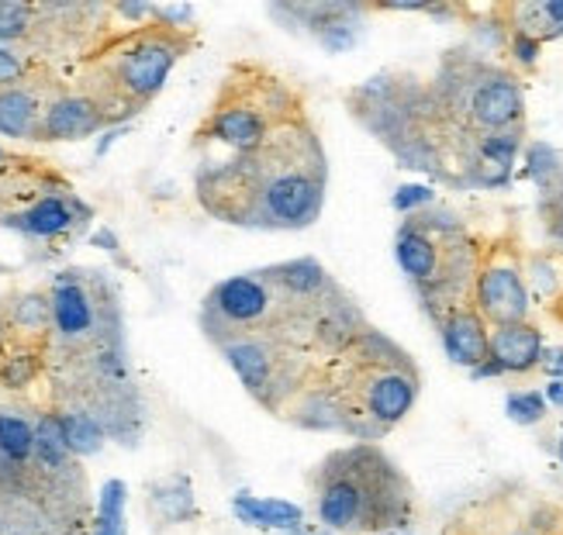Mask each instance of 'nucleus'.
I'll use <instances>...</instances> for the list:
<instances>
[{
	"instance_id": "nucleus-23",
	"label": "nucleus",
	"mask_w": 563,
	"mask_h": 535,
	"mask_svg": "<svg viewBox=\"0 0 563 535\" xmlns=\"http://www.w3.org/2000/svg\"><path fill=\"white\" fill-rule=\"evenodd\" d=\"M526 280L529 294L553 304L563 294V249H532L526 253Z\"/></svg>"
},
{
	"instance_id": "nucleus-19",
	"label": "nucleus",
	"mask_w": 563,
	"mask_h": 535,
	"mask_svg": "<svg viewBox=\"0 0 563 535\" xmlns=\"http://www.w3.org/2000/svg\"><path fill=\"white\" fill-rule=\"evenodd\" d=\"M145 512L159 528H174V525H187V522H198L201 519V508L198 498H194L190 488V477L184 473H169L153 480L145 488Z\"/></svg>"
},
{
	"instance_id": "nucleus-3",
	"label": "nucleus",
	"mask_w": 563,
	"mask_h": 535,
	"mask_svg": "<svg viewBox=\"0 0 563 535\" xmlns=\"http://www.w3.org/2000/svg\"><path fill=\"white\" fill-rule=\"evenodd\" d=\"M429 87V135L439 177L463 187V174L487 135L526 129V87L511 66L487 59L477 48H450Z\"/></svg>"
},
{
	"instance_id": "nucleus-9",
	"label": "nucleus",
	"mask_w": 563,
	"mask_h": 535,
	"mask_svg": "<svg viewBox=\"0 0 563 535\" xmlns=\"http://www.w3.org/2000/svg\"><path fill=\"white\" fill-rule=\"evenodd\" d=\"M481 235H474L453 211L429 208L405 218L395 235V259L419 294L432 325L474 294Z\"/></svg>"
},
{
	"instance_id": "nucleus-18",
	"label": "nucleus",
	"mask_w": 563,
	"mask_h": 535,
	"mask_svg": "<svg viewBox=\"0 0 563 535\" xmlns=\"http://www.w3.org/2000/svg\"><path fill=\"white\" fill-rule=\"evenodd\" d=\"M543 328L526 322H508L492 325V343H487V356H492L505 377H529L543 367Z\"/></svg>"
},
{
	"instance_id": "nucleus-37",
	"label": "nucleus",
	"mask_w": 563,
	"mask_h": 535,
	"mask_svg": "<svg viewBox=\"0 0 563 535\" xmlns=\"http://www.w3.org/2000/svg\"><path fill=\"white\" fill-rule=\"evenodd\" d=\"M556 535H563V501H560V525H556Z\"/></svg>"
},
{
	"instance_id": "nucleus-13",
	"label": "nucleus",
	"mask_w": 563,
	"mask_h": 535,
	"mask_svg": "<svg viewBox=\"0 0 563 535\" xmlns=\"http://www.w3.org/2000/svg\"><path fill=\"white\" fill-rule=\"evenodd\" d=\"M556 525L560 501L508 480L463 504L450 519L446 535H556Z\"/></svg>"
},
{
	"instance_id": "nucleus-27",
	"label": "nucleus",
	"mask_w": 563,
	"mask_h": 535,
	"mask_svg": "<svg viewBox=\"0 0 563 535\" xmlns=\"http://www.w3.org/2000/svg\"><path fill=\"white\" fill-rule=\"evenodd\" d=\"M536 211H540V225L550 238L553 249H563V177H556L553 183L540 187V201H536Z\"/></svg>"
},
{
	"instance_id": "nucleus-26",
	"label": "nucleus",
	"mask_w": 563,
	"mask_h": 535,
	"mask_svg": "<svg viewBox=\"0 0 563 535\" xmlns=\"http://www.w3.org/2000/svg\"><path fill=\"white\" fill-rule=\"evenodd\" d=\"M505 415L516 425H522V428H536V425L547 422L550 404H547L543 391H532V387H526V391H508L505 394Z\"/></svg>"
},
{
	"instance_id": "nucleus-36",
	"label": "nucleus",
	"mask_w": 563,
	"mask_h": 535,
	"mask_svg": "<svg viewBox=\"0 0 563 535\" xmlns=\"http://www.w3.org/2000/svg\"><path fill=\"white\" fill-rule=\"evenodd\" d=\"M18 156H21V153H11V149H4V145H0V169H8Z\"/></svg>"
},
{
	"instance_id": "nucleus-32",
	"label": "nucleus",
	"mask_w": 563,
	"mask_h": 535,
	"mask_svg": "<svg viewBox=\"0 0 563 535\" xmlns=\"http://www.w3.org/2000/svg\"><path fill=\"white\" fill-rule=\"evenodd\" d=\"M543 398H547V404H550V408L563 411V380H547Z\"/></svg>"
},
{
	"instance_id": "nucleus-31",
	"label": "nucleus",
	"mask_w": 563,
	"mask_h": 535,
	"mask_svg": "<svg viewBox=\"0 0 563 535\" xmlns=\"http://www.w3.org/2000/svg\"><path fill=\"white\" fill-rule=\"evenodd\" d=\"M550 380H563V346H547L543 353V367H540Z\"/></svg>"
},
{
	"instance_id": "nucleus-11",
	"label": "nucleus",
	"mask_w": 563,
	"mask_h": 535,
	"mask_svg": "<svg viewBox=\"0 0 563 535\" xmlns=\"http://www.w3.org/2000/svg\"><path fill=\"white\" fill-rule=\"evenodd\" d=\"M225 363L235 370L239 383L246 387V394L271 415L284 419L287 404L298 398L305 387L325 367V356L311 349L280 343V338H235L218 349Z\"/></svg>"
},
{
	"instance_id": "nucleus-16",
	"label": "nucleus",
	"mask_w": 563,
	"mask_h": 535,
	"mask_svg": "<svg viewBox=\"0 0 563 535\" xmlns=\"http://www.w3.org/2000/svg\"><path fill=\"white\" fill-rule=\"evenodd\" d=\"M104 129H111V118L104 114V108L97 104L90 93L69 83L56 101L48 104L38 142H80Z\"/></svg>"
},
{
	"instance_id": "nucleus-25",
	"label": "nucleus",
	"mask_w": 563,
	"mask_h": 535,
	"mask_svg": "<svg viewBox=\"0 0 563 535\" xmlns=\"http://www.w3.org/2000/svg\"><path fill=\"white\" fill-rule=\"evenodd\" d=\"M522 177L536 183V190L553 183L556 177H563V156L553 149L550 142H529L522 153Z\"/></svg>"
},
{
	"instance_id": "nucleus-38",
	"label": "nucleus",
	"mask_w": 563,
	"mask_h": 535,
	"mask_svg": "<svg viewBox=\"0 0 563 535\" xmlns=\"http://www.w3.org/2000/svg\"><path fill=\"white\" fill-rule=\"evenodd\" d=\"M384 535H408V532H384Z\"/></svg>"
},
{
	"instance_id": "nucleus-5",
	"label": "nucleus",
	"mask_w": 563,
	"mask_h": 535,
	"mask_svg": "<svg viewBox=\"0 0 563 535\" xmlns=\"http://www.w3.org/2000/svg\"><path fill=\"white\" fill-rule=\"evenodd\" d=\"M329 383L339 404L342 435L377 446L411 415L422 391V374L395 338L366 325L346 349L329 359Z\"/></svg>"
},
{
	"instance_id": "nucleus-33",
	"label": "nucleus",
	"mask_w": 563,
	"mask_h": 535,
	"mask_svg": "<svg viewBox=\"0 0 563 535\" xmlns=\"http://www.w3.org/2000/svg\"><path fill=\"white\" fill-rule=\"evenodd\" d=\"M553 456H556V464L563 467V422L553 428V435H547V443H543Z\"/></svg>"
},
{
	"instance_id": "nucleus-29",
	"label": "nucleus",
	"mask_w": 563,
	"mask_h": 535,
	"mask_svg": "<svg viewBox=\"0 0 563 535\" xmlns=\"http://www.w3.org/2000/svg\"><path fill=\"white\" fill-rule=\"evenodd\" d=\"M390 208H395L398 214H405V218L419 214V211H429V208H435V190L426 187V183H405V187L395 190Z\"/></svg>"
},
{
	"instance_id": "nucleus-8",
	"label": "nucleus",
	"mask_w": 563,
	"mask_h": 535,
	"mask_svg": "<svg viewBox=\"0 0 563 535\" xmlns=\"http://www.w3.org/2000/svg\"><path fill=\"white\" fill-rule=\"evenodd\" d=\"M45 290L48 301H53L48 374H77L129 359L125 319H121L118 290L108 274L63 270Z\"/></svg>"
},
{
	"instance_id": "nucleus-24",
	"label": "nucleus",
	"mask_w": 563,
	"mask_h": 535,
	"mask_svg": "<svg viewBox=\"0 0 563 535\" xmlns=\"http://www.w3.org/2000/svg\"><path fill=\"white\" fill-rule=\"evenodd\" d=\"M125 504H129L125 480L111 477L101 488V494H97V512L90 519V535H129Z\"/></svg>"
},
{
	"instance_id": "nucleus-6",
	"label": "nucleus",
	"mask_w": 563,
	"mask_h": 535,
	"mask_svg": "<svg viewBox=\"0 0 563 535\" xmlns=\"http://www.w3.org/2000/svg\"><path fill=\"white\" fill-rule=\"evenodd\" d=\"M311 494L318 525L329 532H408L415 519V498L405 473L371 443L332 449L311 473Z\"/></svg>"
},
{
	"instance_id": "nucleus-20",
	"label": "nucleus",
	"mask_w": 563,
	"mask_h": 535,
	"mask_svg": "<svg viewBox=\"0 0 563 535\" xmlns=\"http://www.w3.org/2000/svg\"><path fill=\"white\" fill-rule=\"evenodd\" d=\"M232 512L242 525L263 528V532H294L305 525L301 504L284 501V498H256L250 491H239L232 498Z\"/></svg>"
},
{
	"instance_id": "nucleus-28",
	"label": "nucleus",
	"mask_w": 563,
	"mask_h": 535,
	"mask_svg": "<svg viewBox=\"0 0 563 535\" xmlns=\"http://www.w3.org/2000/svg\"><path fill=\"white\" fill-rule=\"evenodd\" d=\"M501 11V8H498ZM508 29V24H505ZM540 53H543V42H536L532 35L526 32H516V29H508V42H505V56L511 59V66L522 69V73H532L536 63H540Z\"/></svg>"
},
{
	"instance_id": "nucleus-34",
	"label": "nucleus",
	"mask_w": 563,
	"mask_h": 535,
	"mask_svg": "<svg viewBox=\"0 0 563 535\" xmlns=\"http://www.w3.org/2000/svg\"><path fill=\"white\" fill-rule=\"evenodd\" d=\"M284 535H332L329 528H318V525H298L294 532H284Z\"/></svg>"
},
{
	"instance_id": "nucleus-22",
	"label": "nucleus",
	"mask_w": 563,
	"mask_h": 535,
	"mask_svg": "<svg viewBox=\"0 0 563 535\" xmlns=\"http://www.w3.org/2000/svg\"><path fill=\"white\" fill-rule=\"evenodd\" d=\"M56 411V419L63 425V435H66V446L73 456H93V453H101L104 439H108V432L104 425L97 422L90 411L84 408H69V404H48Z\"/></svg>"
},
{
	"instance_id": "nucleus-2",
	"label": "nucleus",
	"mask_w": 563,
	"mask_h": 535,
	"mask_svg": "<svg viewBox=\"0 0 563 535\" xmlns=\"http://www.w3.org/2000/svg\"><path fill=\"white\" fill-rule=\"evenodd\" d=\"M329 159L311 111L298 114L253 156L201 163L198 204L225 225L260 232L311 229L325 208Z\"/></svg>"
},
{
	"instance_id": "nucleus-12",
	"label": "nucleus",
	"mask_w": 563,
	"mask_h": 535,
	"mask_svg": "<svg viewBox=\"0 0 563 535\" xmlns=\"http://www.w3.org/2000/svg\"><path fill=\"white\" fill-rule=\"evenodd\" d=\"M526 246L516 225L498 235H481V256L474 274V308L487 319V325L526 322L532 294L526 280Z\"/></svg>"
},
{
	"instance_id": "nucleus-21",
	"label": "nucleus",
	"mask_w": 563,
	"mask_h": 535,
	"mask_svg": "<svg viewBox=\"0 0 563 535\" xmlns=\"http://www.w3.org/2000/svg\"><path fill=\"white\" fill-rule=\"evenodd\" d=\"M0 459L29 470L35 459V419L14 408H0Z\"/></svg>"
},
{
	"instance_id": "nucleus-14",
	"label": "nucleus",
	"mask_w": 563,
	"mask_h": 535,
	"mask_svg": "<svg viewBox=\"0 0 563 535\" xmlns=\"http://www.w3.org/2000/svg\"><path fill=\"white\" fill-rule=\"evenodd\" d=\"M66 87L69 83L59 80L53 73V66H48L45 59H38L32 66L29 77H21L18 83L0 87V135L38 142L45 111Z\"/></svg>"
},
{
	"instance_id": "nucleus-35",
	"label": "nucleus",
	"mask_w": 563,
	"mask_h": 535,
	"mask_svg": "<svg viewBox=\"0 0 563 535\" xmlns=\"http://www.w3.org/2000/svg\"><path fill=\"white\" fill-rule=\"evenodd\" d=\"M547 311H550V319H553V322H560V325H563V294H560L553 304H547Z\"/></svg>"
},
{
	"instance_id": "nucleus-30",
	"label": "nucleus",
	"mask_w": 563,
	"mask_h": 535,
	"mask_svg": "<svg viewBox=\"0 0 563 535\" xmlns=\"http://www.w3.org/2000/svg\"><path fill=\"white\" fill-rule=\"evenodd\" d=\"M35 63H38V59H29V56L14 53V48H4V45H0V87L18 83L21 77H29Z\"/></svg>"
},
{
	"instance_id": "nucleus-7",
	"label": "nucleus",
	"mask_w": 563,
	"mask_h": 535,
	"mask_svg": "<svg viewBox=\"0 0 563 535\" xmlns=\"http://www.w3.org/2000/svg\"><path fill=\"white\" fill-rule=\"evenodd\" d=\"M305 93L294 87L274 66L260 59H239L218 83L211 104L194 129V149L208 163L253 156L263 149L287 121L305 114Z\"/></svg>"
},
{
	"instance_id": "nucleus-4",
	"label": "nucleus",
	"mask_w": 563,
	"mask_h": 535,
	"mask_svg": "<svg viewBox=\"0 0 563 535\" xmlns=\"http://www.w3.org/2000/svg\"><path fill=\"white\" fill-rule=\"evenodd\" d=\"M198 45V29H180L159 18L104 29L77 59L73 87L104 108L111 125H125L163 93L169 73Z\"/></svg>"
},
{
	"instance_id": "nucleus-15",
	"label": "nucleus",
	"mask_w": 563,
	"mask_h": 535,
	"mask_svg": "<svg viewBox=\"0 0 563 535\" xmlns=\"http://www.w3.org/2000/svg\"><path fill=\"white\" fill-rule=\"evenodd\" d=\"M93 218L90 204H84L73 187L48 193V198L35 201L32 208H24L11 218H4V229L21 232L24 238H38V242H56V238H69L77 235L87 222Z\"/></svg>"
},
{
	"instance_id": "nucleus-17",
	"label": "nucleus",
	"mask_w": 563,
	"mask_h": 535,
	"mask_svg": "<svg viewBox=\"0 0 563 535\" xmlns=\"http://www.w3.org/2000/svg\"><path fill=\"white\" fill-rule=\"evenodd\" d=\"M439 338H443L446 356L463 370H477L487 359V343H492V325H487L484 314L474 308V301L456 304L446 311L443 319L435 322Z\"/></svg>"
},
{
	"instance_id": "nucleus-10",
	"label": "nucleus",
	"mask_w": 563,
	"mask_h": 535,
	"mask_svg": "<svg viewBox=\"0 0 563 535\" xmlns=\"http://www.w3.org/2000/svg\"><path fill=\"white\" fill-rule=\"evenodd\" d=\"M350 114L380 138L401 166L439 177L435 145L429 135V87L408 73H380L346 93Z\"/></svg>"
},
{
	"instance_id": "nucleus-1",
	"label": "nucleus",
	"mask_w": 563,
	"mask_h": 535,
	"mask_svg": "<svg viewBox=\"0 0 563 535\" xmlns=\"http://www.w3.org/2000/svg\"><path fill=\"white\" fill-rule=\"evenodd\" d=\"M366 325L360 304L308 256L225 277L201 304V328L214 349L263 335L335 359Z\"/></svg>"
}]
</instances>
